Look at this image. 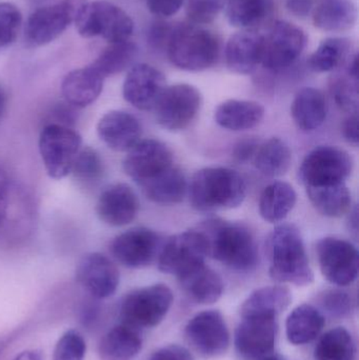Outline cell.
<instances>
[{
	"label": "cell",
	"mask_w": 359,
	"mask_h": 360,
	"mask_svg": "<svg viewBox=\"0 0 359 360\" xmlns=\"http://www.w3.org/2000/svg\"><path fill=\"white\" fill-rule=\"evenodd\" d=\"M86 344L84 336L69 330L59 338L53 351L52 360H84L86 356Z\"/></svg>",
	"instance_id": "60d3db41"
},
{
	"label": "cell",
	"mask_w": 359,
	"mask_h": 360,
	"mask_svg": "<svg viewBox=\"0 0 359 360\" xmlns=\"http://www.w3.org/2000/svg\"><path fill=\"white\" fill-rule=\"evenodd\" d=\"M152 14L158 17H170L176 14L185 0H145Z\"/></svg>",
	"instance_id": "bcb514c9"
},
{
	"label": "cell",
	"mask_w": 359,
	"mask_h": 360,
	"mask_svg": "<svg viewBox=\"0 0 359 360\" xmlns=\"http://www.w3.org/2000/svg\"><path fill=\"white\" fill-rule=\"evenodd\" d=\"M263 35L255 30H242L228 40L225 56L228 69L233 73H253L263 58Z\"/></svg>",
	"instance_id": "44dd1931"
},
{
	"label": "cell",
	"mask_w": 359,
	"mask_h": 360,
	"mask_svg": "<svg viewBox=\"0 0 359 360\" xmlns=\"http://www.w3.org/2000/svg\"><path fill=\"white\" fill-rule=\"evenodd\" d=\"M353 42L346 37H329L312 53L308 65L316 73L341 69L353 55Z\"/></svg>",
	"instance_id": "d590c367"
},
{
	"label": "cell",
	"mask_w": 359,
	"mask_h": 360,
	"mask_svg": "<svg viewBox=\"0 0 359 360\" xmlns=\"http://www.w3.org/2000/svg\"><path fill=\"white\" fill-rule=\"evenodd\" d=\"M173 165V153L166 143L156 139H145L128 152L124 160V170L139 186Z\"/></svg>",
	"instance_id": "e0dca14e"
},
{
	"label": "cell",
	"mask_w": 359,
	"mask_h": 360,
	"mask_svg": "<svg viewBox=\"0 0 359 360\" xmlns=\"http://www.w3.org/2000/svg\"><path fill=\"white\" fill-rule=\"evenodd\" d=\"M296 192L290 184L286 181L272 182L261 193L259 213L266 221L278 224L286 219L296 205Z\"/></svg>",
	"instance_id": "d6a6232c"
},
{
	"label": "cell",
	"mask_w": 359,
	"mask_h": 360,
	"mask_svg": "<svg viewBox=\"0 0 359 360\" xmlns=\"http://www.w3.org/2000/svg\"><path fill=\"white\" fill-rule=\"evenodd\" d=\"M150 360H194V357L188 349L177 345H171L158 349L152 354Z\"/></svg>",
	"instance_id": "7dc6e473"
},
{
	"label": "cell",
	"mask_w": 359,
	"mask_h": 360,
	"mask_svg": "<svg viewBox=\"0 0 359 360\" xmlns=\"http://www.w3.org/2000/svg\"><path fill=\"white\" fill-rule=\"evenodd\" d=\"M259 146V143L254 139H247V141H240L236 146L234 155L240 162H246V160H250L254 156Z\"/></svg>",
	"instance_id": "f907efd6"
},
{
	"label": "cell",
	"mask_w": 359,
	"mask_h": 360,
	"mask_svg": "<svg viewBox=\"0 0 359 360\" xmlns=\"http://www.w3.org/2000/svg\"><path fill=\"white\" fill-rule=\"evenodd\" d=\"M344 136L348 143L352 145H358L359 132H358V112L350 113L347 120L343 124Z\"/></svg>",
	"instance_id": "c3c4849f"
},
{
	"label": "cell",
	"mask_w": 359,
	"mask_h": 360,
	"mask_svg": "<svg viewBox=\"0 0 359 360\" xmlns=\"http://www.w3.org/2000/svg\"><path fill=\"white\" fill-rule=\"evenodd\" d=\"M189 344L207 359L218 357L229 348L230 334L221 312L207 310L196 314L185 330Z\"/></svg>",
	"instance_id": "5bb4252c"
},
{
	"label": "cell",
	"mask_w": 359,
	"mask_h": 360,
	"mask_svg": "<svg viewBox=\"0 0 359 360\" xmlns=\"http://www.w3.org/2000/svg\"><path fill=\"white\" fill-rule=\"evenodd\" d=\"M307 42L303 29L289 21H275L263 35L261 65L271 71L286 69L303 54Z\"/></svg>",
	"instance_id": "30bf717a"
},
{
	"label": "cell",
	"mask_w": 359,
	"mask_h": 360,
	"mask_svg": "<svg viewBox=\"0 0 359 360\" xmlns=\"http://www.w3.org/2000/svg\"><path fill=\"white\" fill-rule=\"evenodd\" d=\"M31 1H33V2H41V1H44V0H31Z\"/></svg>",
	"instance_id": "6f0895ef"
},
{
	"label": "cell",
	"mask_w": 359,
	"mask_h": 360,
	"mask_svg": "<svg viewBox=\"0 0 359 360\" xmlns=\"http://www.w3.org/2000/svg\"><path fill=\"white\" fill-rule=\"evenodd\" d=\"M291 114L301 131L310 132L320 128L327 117V101L322 91L303 88L295 95Z\"/></svg>",
	"instance_id": "4dcf8cb0"
},
{
	"label": "cell",
	"mask_w": 359,
	"mask_h": 360,
	"mask_svg": "<svg viewBox=\"0 0 359 360\" xmlns=\"http://www.w3.org/2000/svg\"><path fill=\"white\" fill-rule=\"evenodd\" d=\"M167 88L164 74L147 63H138L129 70L122 86L126 103L141 111L155 109L160 96Z\"/></svg>",
	"instance_id": "ac0fdd59"
},
{
	"label": "cell",
	"mask_w": 359,
	"mask_h": 360,
	"mask_svg": "<svg viewBox=\"0 0 359 360\" xmlns=\"http://www.w3.org/2000/svg\"><path fill=\"white\" fill-rule=\"evenodd\" d=\"M8 179L6 171L0 166V201L4 198L8 193Z\"/></svg>",
	"instance_id": "f5cc1de1"
},
{
	"label": "cell",
	"mask_w": 359,
	"mask_h": 360,
	"mask_svg": "<svg viewBox=\"0 0 359 360\" xmlns=\"http://www.w3.org/2000/svg\"><path fill=\"white\" fill-rule=\"evenodd\" d=\"M173 27L174 25L164 21L154 22L148 32V42L150 46L155 50H166Z\"/></svg>",
	"instance_id": "f6af8a7d"
},
{
	"label": "cell",
	"mask_w": 359,
	"mask_h": 360,
	"mask_svg": "<svg viewBox=\"0 0 359 360\" xmlns=\"http://www.w3.org/2000/svg\"><path fill=\"white\" fill-rule=\"evenodd\" d=\"M178 281L183 291L197 304H214L223 295V279L206 264L192 269L178 277Z\"/></svg>",
	"instance_id": "83f0119b"
},
{
	"label": "cell",
	"mask_w": 359,
	"mask_h": 360,
	"mask_svg": "<svg viewBox=\"0 0 359 360\" xmlns=\"http://www.w3.org/2000/svg\"><path fill=\"white\" fill-rule=\"evenodd\" d=\"M160 248L157 233L143 226H137L116 236L112 240L110 251L122 266L143 269L155 260Z\"/></svg>",
	"instance_id": "9a60e30c"
},
{
	"label": "cell",
	"mask_w": 359,
	"mask_h": 360,
	"mask_svg": "<svg viewBox=\"0 0 359 360\" xmlns=\"http://www.w3.org/2000/svg\"><path fill=\"white\" fill-rule=\"evenodd\" d=\"M190 202L200 212L234 209L244 202L247 186L240 173L212 167L197 171L188 186Z\"/></svg>",
	"instance_id": "3957f363"
},
{
	"label": "cell",
	"mask_w": 359,
	"mask_h": 360,
	"mask_svg": "<svg viewBox=\"0 0 359 360\" xmlns=\"http://www.w3.org/2000/svg\"><path fill=\"white\" fill-rule=\"evenodd\" d=\"M225 8L231 25L257 31L273 17L275 0H226Z\"/></svg>",
	"instance_id": "f1b7e54d"
},
{
	"label": "cell",
	"mask_w": 359,
	"mask_h": 360,
	"mask_svg": "<svg viewBox=\"0 0 359 360\" xmlns=\"http://www.w3.org/2000/svg\"><path fill=\"white\" fill-rule=\"evenodd\" d=\"M265 116L261 103L252 101L229 99L215 110V122L221 128L230 131H244L255 128Z\"/></svg>",
	"instance_id": "cb8c5ba5"
},
{
	"label": "cell",
	"mask_w": 359,
	"mask_h": 360,
	"mask_svg": "<svg viewBox=\"0 0 359 360\" xmlns=\"http://www.w3.org/2000/svg\"><path fill=\"white\" fill-rule=\"evenodd\" d=\"M344 70L330 78V92L337 105L348 113L358 112V59L354 53L343 65Z\"/></svg>",
	"instance_id": "e575fe53"
},
{
	"label": "cell",
	"mask_w": 359,
	"mask_h": 360,
	"mask_svg": "<svg viewBox=\"0 0 359 360\" xmlns=\"http://www.w3.org/2000/svg\"><path fill=\"white\" fill-rule=\"evenodd\" d=\"M358 8L351 0H322L312 11L318 29L332 33L349 31L358 21Z\"/></svg>",
	"instance_id": "f546056e"
},
{
	"label": "cell",
	"mask_w": 359,
	"mask_h": 360,
	"mask_svg": "<svg viewBox=\"0 0 359 360\" xmlns=\"http://www.w3.org/2000/svg\"><path fill=\"white\" fill-rule=\"evenodd\" d=\"M278 323L275 317H242L235 332V346L244 359L259 360L274 353Z\"/></svg>",
	"instance_id": "d6986e66"
},
{
	"label": "cell",
	"mask_w": 359,
	"mask_h": 360,
	"mask_svg": "<svg viewBox=\"0 0 359 360\" xmlns=\"http://www.w3.org/2000/svg\"><path fill=\"white\" fill-rule=\"evenodd\" d=\"M97 134L110 149L129 152L141 141V126L128 112L111 111L99 120Z\"/></svg>",
	"instance_id": "7402d4cb"
},
{
	"label": "cell",
	"mask_w": 359,
	"mask_h": 360,
	"mask_svg": "<svg viewBox=\"0 0 359 360\" xmlns=\"http://www.w3.org/2000/svg\"><path fill=\"white\" fill-rule=\"evenodd\" d=\"M253 160L255 168L265 176H282L290 169L292 153L286 141L273 137L259 146Z\"/></svg>",
	"instance_id": "8d00e7d4"
},
{
	"label": "cell",
	"mask_w": 359,
	"mask_h": 360,
	"mask_svg": "<svg viewBox=\"0 0 359 360\" xmlns=\"http://www.w3.org/2000/svg\"><path fill=\"white\" fill-rule=\"evenodd\" d=\"M138 55V48L130 40L110 44L96 59L91 63V67L100 74L103 78L117 75L132 65Z\"/></svg>",
	"instance_id": "74e56055"
},
{
	"label": "cell",
	"mask_w": 359,
	"mask_h": 360,
	"mask_svg": "<svg viewBox=\"0 0 359 360\" xmlns=\"http://www.w3.org/2000/svg\"><path fill=\"white\" fill-rule=\"evenodd\" d=\"M143 348L139 330L120 323L107 332L98 345L100 360H132Z\"/></svg>",
	"instance_id": "4316f807"
},
{
	"label": "cell",
	"mask_w": 359,
	"mask_h": 360,
	"mask_svg": "<svg viewBox=\"0 0 359 360\" xmlns=\"http://www.w3.org/2000/svg\"><path fill=\"white\" fill-rule=\"evenodd\" d=\"M138 211V197L134 190L126 184L109 186L101 193L97 200V216L107 226H126L136 218Z\"/></svg>",
	"instance_id": "ffe728a7"
},
{
	"label": "cell",
	"mask_w": 359,
	"mask_h": 360,
	"mask_svg": "<svg viewBox=\"0 0 359 360\" xmlns=\"http://www.w3.org/2000/svg\"><path fill=\"white\" fill-rule=\"evenodd\" d=\"M166 51L175 67L183 71L200 72L216 63L221 42L210 30L193 23H181L173 27Z\"/></svg>",
	"instance_id": "277c9868"
},
{
	"label": "cell",
	"mask_w": 359,
	"mask_h": 360,
	"mask_svg": "<svg viewBox=\"0 0 359 360\" xmlns=\"http://www.w3.org/2000/svg\"><path fill=\"white\" fill-rule=\"evenodd\" d=\"M316 252L320 271L327 281L339 287H346L356 281L359 254L351 243L337 237H326L318 241Z\"/></svg>",
	"instance_id": "4fadbf2b"
},
{
	"label": "cell",
	"mask_w": 359,
	"mask_h": 360,
	"mask_svg": "<svg viewBox=\"0 0 359 360\" xmlns=\"http://www.w3.org/2000/svg\"><path fill=\"white\" fill-rule=\"evenodd\" d=\"M269 274L273 281L306 287L314 281L305 243L296 226L282 224L275 226L267 241Z\"/></svg>",
	"instance_id": "7a4b0ae2"
},
{
	"label": "cell",
	"mask_w": 359,
	"mask_h": 360,
	"mask_svg": "<svg viewBox=\"0 0 359 360\" xmlns=\"http://www.w3.org/2000/svg\"><path fill=\"white\" fill-rule=\"evenodd\" d=\"M202 103V94L191 84L167 86L154 109L156 122L166 130H185L195 120Z\"/></svg>",
	"instance_id": "8fae6325"
},
{
	"label": "cell",
	"mask_w": 359,
	"mask_h": 360,
	"mask_svg": "<svg viewBox=\"0 0 359 360\" xmlns=\"http://www.w3.org/2000/svg\"><path fill=\"white\" fill-rule=\"evenodd\" d=\"M324 327V315L315 307L308 304H301L287 319V338L295 346L309 344L318 338Z\"/></svg>",
	"instance_id": "1f68e13d"
},
{
	"label": "cell",
	"mask_w": 359,
	"mask_h": 360,
	"mask_svg": "<svg viewBox=\"0 0 359 360\" xmlns=\"http://www.w3.org/2000/svg\"><path fill=\"white\" fill-rule=\"evenodd\" d=\"M13 360H42V354L38 350H25Z\"/></svg>",
	"instance_id": "816d5d0a"
},
{
	"label": "cell",
	"mask_w": 359,
	"mask_h": 360,
	"mask_svg": "<svg viewBox=\"0 0 359 360\" xmlns=\"http://www.w3.org/2000/svg\"><path fill=\"white\" fill-rule=\"evenodd\" d=\"M292 302V294L286 285H268L255 290L240 308L242 317H275Z\"/></svg>",
	"instance_id": "d4e9b609"
},
{
	"label": "cell",
	"mask_w": 359,
	"mask_h": 360,
	"mask_svg": "<svg viewBox=\"0 0 359 360\" xmlns=\"http://www.w3.org/2000/svg\"><path fill=\"white\" fill-rule=\"evenodd\" d=\"M355 342L343 327L334 328L322 336L314 350L315 360H355Z\"/></svg>",
	"instance_id": "f35d334b"
},
{
	"label": "cell",
	"mask_w": 359,
	"mask_h": 360,
	"mask_svg": "<svg viewBox=\"0 0 359 360\" xmlns=\"http://www.w3.org/2000/svg\"><path fill=\"white\" fill-rule=\"evenodd\" d=\"M172 302V291L162 283L134 290L120 304L122 323L137 330L156 327L168 314Z\"/></svg>",
	"instance_id": "8992f818"
},
{
	"label": "cell",
	"mask_w": 359,
	"mask_h": 360,
	"mask_svg": "<svg viewBox=\"0 0 359 360\" xmlns=\"http://www.w3.org/2000/svg\"><path fill=\"white\" fill-rule=\"evenodd\" d=\"M86 0H61L32 13L25 27L30 46H42L54 41L72 22H75Z\"/></svg>",
	"instance_id": "9c48e42d"
},
{
	"label": "cell",
	"mask_w": 359,
	"mask_h": 360,
	"mask_svg": "<svg viewBox=\"0 0 359 360\" xmlns=\"http://www.w3.org/2000/svg\"><path fill=\"white\" fill-rule=\"evenodd\" d=\"M75 276L77 283L94 300H105L113 296L120 281L117 266L109 257L97 252L80 258Z\"/></svg>",
	"instance_id": "2e32d148"
},
{
	"label": "cell",
	"mask_w": 359,
	"mask_h": 360,
	"mask_svg": "<svg viewBox=\"0 0 359 360\" xmlns=\"http://www.w3.org/2000/svg\"><path fill=\"white\" fill-rule=\"evenodd\" d=\"M353 171L351 155L341 148L320 146L310 151L299 167L305 188L345 182Z\"/></svg>",
	"instance_id": "ba28073f"
},
{
	"label": "cell",
	"mask_w": 359,
	"mask_h": 360,
	"mask_svg": "<svg viewBox=\"0 0 359 360\" xmlns=\"http://www.w3.org/2000/svg\"><path fill=\"white\" fill-rule=\"evenodd\" d=\"M316 211L327 217H341L351 209V193L346 182L306 188Z\"/></svg>",
	"instance_id": "836d02e7"
},
{
	"label": "cell",
	"mask_w": 359,
	"mask_h": 360,
	"mask_svg": "<svg viewBox=\"0 0 359 360\" xmlns=\"http://www.w3.org/2000/svg\"><path fill=\"white\" fill-rule=\"evenodd\" d=\"M350 221V229L353 232H358V207H354L353 210H351V215L349 217Z\"/></svg>",
	"instance_id": "db71d44e"
},
{
	"label": "cell",
	"mask_w": 359,
	"mask_h": 360,
	"mask_svg": "<svg viewBox=\"0 0 359 360\" xmlns=\"http://www.w3.org/2000/svg\"><path fill=\"white\" fill-rule=\"evenodd\" d=\"M145 196L159 205H176L188 193V182L178 167L173 165L157 176L139 184Z\"/></svg>",
	"instance_id": "484cf974"
},
{
	"label": "cell",
	"mask_w": 359,
	"mask_h": 360,
	"mask_svg": "<svg viewBox=\"0 0 359 360\" xmlns=\"http://www.w3.org/2000/svg\"><path fill=\"white\" fill-rule=\"evenodd\" d=\"M259 360H285L280 355L272 353V354L268 355V356L263 357V359Z\"/></svg>",
	"instance_id": "9f6ffc18"
},
{
	"label": "cell",
	"mask_w": 359,
	"mask_h": 360,
	"mask_svg": "<svg viewBox=\"0 0 359 360\" xmlns=\"http://www.w3.org/2000/svg\"><path fill=\"white\" fill-rule=\"evenodd\" d=\"M103 172H105V168H103V160L96 150L90 147L80 150L71 171L78 181L88 186L98 182L103 177Z\"/></svg>",
	"instance_id": "ab89813d"
},
{
	"label": "cell",
	"mask_w": 359,
	"mask_h": 360,
	"mask_svg": "<svg viewBox=\"0 0 359 360\" xmlns=\"http://www.w3.org/2000/svg\"><path fill=\"white\" fill-rule=\"evenodd\" d=\"M6 93H4V89L0 86V120H1L2 115H4V110H6Z\"/></svg>",
	"instance_id": "11a10c76"
},
{
	"label": "cell",
	"mask_w": 359,
	"mask_h": 360,
	"mask_svg": "<svg viewBox=\"0 0 359 360\" xmlns=\"http://www.w3.org/2000/svg\"><path fill=\"white\" fill-rule=\"evenodd\" d=\"M206 239L208 256L236 271H251L257 266L259 250L244 224L212 218L197 229Z\"/></svg>",
	"instance_id": "6da1fadb"
},
{
	"label": "cell",
	"mask_w": 359,
	"mask_h": 360,
	"mask_svg": "<svg viewBox=\"0 0 359 360\" xmlns=\"http://www.w3.org/2000/svg\"><path fill=\"white\" fill-rule=\"evenodd\" d=\"M320 304L331 316L343 319L352 312L353 302L351 296L341 290H328L320 297Z\"/></svg>",
	"instance_id": "ee69618b"
},
{
	"label": "cell",
	"mask_w": 359,
	"mask_h": 360,
	"mask_svg": "<svg viewBox=\"0 0 359 360\" xmlns=\"http://www.w3.org/2000/svg\"><path fill=\"white\" fill-rule=\"evenodd\" d=\"M79 133L71 127L48 124L39 135V152L44 169L53 179H63L71 173L81 150Z\"/></svg>",
	"instance_id": "52a82bcc"
},
{
	"label": "cell",
	"mask_w": 359,
	"mask_h": 360,
	"mask_svg": "<svg viewBox=\"0 0 359 360\" xmlns=\"http://www.w3.org/2000/svg\"><path fill=\"white\" fill-rule=\"evenodd\" d=\"M208 256L206 239L198 230L173 235L158 253V269L166 274L183 276L204 264Z\"/></svg>",
	"instance_id": "7c38bea8"
},
{
	"label": "cell",
	"mask_w": 359,
	"mask_h": 360,
	"mask_svg": "<svg viewBox=\"0 0 359 360\" xmlns=\"http://www.w3.org/2000/svg\"><path fill=\"white\" fill-rule=\"evenodd\" d=\"M226 0H188V18L193 25H209L218 16L225 6Z\"/></svg>",
	"instance_id": "7bdbcfd3"
},
{
	"label": "cell",
	"mask_w": 359,
	"mask_h": 360,
	"mask_svg": "<svg viewBox=\"0 0 359 360\" xmlns=\"http://www.w3.org/2000/svg\"><path fill=\"white\" fill-rule=\"evenodd\" d=\"M287 8L296 17L309 16L314 8V0H287Z\"/></svg>",
	"instance_id": "681fc988"
},
{
	"label": "cell",
	"mask_w": 359,
	"mask_h": 360,
	"mask_svg": "<svg viewBox=\"0 0 359 360\" xmlns=\"http://www.w3.org/2000/svg\"><path fill=\"white\" fill-rule=\"evenodd\" d=\"M21 23L22 15L15 4H0V49L11 46L16 40Z\"/></svg>",
	"instance_id": "b9f144b4"
},
{
	"label": "cell",
	"mask_w": 359,
	"mask_h": 360,
	"mask_svg": "<svg viewBox=\"0 0 359 360\" xmlns=\"http://www.w3.org/2000/svg\"><path fill=\"white\" fill-rule=\"evenodd\" d=\"M75 23L82 37H100L110 44L130 40L134 32L132 18L122 8L105 0L86 2Z\"/></svg>",
	"instance_id": "5b68a950"
},
{
	"label": "cell",
	"mask_w": 359,
	"mask_h": 360,
	"mask_svg": "<svg viewBox=\"0 0 359 360\" xmlns=\"http://www.w3.org/2000/svg\"><path fill=\"white\" fill-rule=\"evenodd\" d=\"M105 78L91 65L73 70L61 82V94L65 103L76 109L88 107L100 96Z\"/></svg>",
	"instance_id": "603a6c76"
}]
</instances>
